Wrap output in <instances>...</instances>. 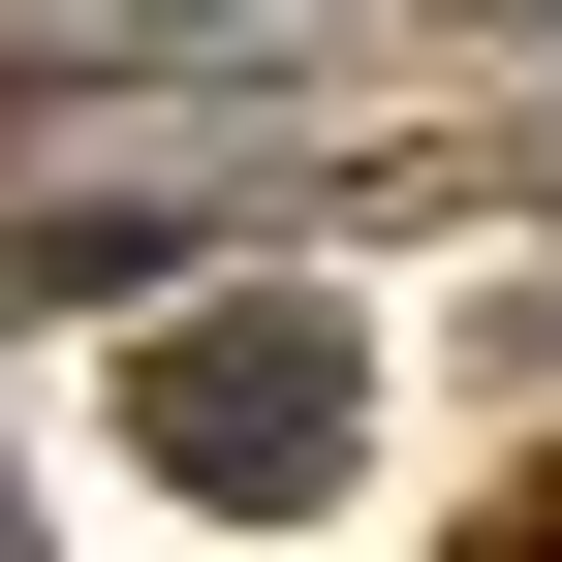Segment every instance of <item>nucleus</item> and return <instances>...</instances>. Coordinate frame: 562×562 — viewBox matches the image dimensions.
<instances>
[{"label":"nucleus","mask_w":562,"mask_h":562,"mask_svg":"<svg viewBox=\"0 0 562 562\" xmlns=\"http://www.w3.org/2000/svg\"><path fill=\"white\" fill-rule=\"evenodd\" d=\"M125 438H157V501H344L375 344H344L313 281H220V313H157V344H125Z\"/></svg>","instance_id":"f257e3e1"},{"label":"nucleus","mask_w":562,"mask_h":562,"mask_svg":"<svg viewBox=\"0 0 562 562\" xmlns=\"http://www.w3.org/2000/svg\"><path fill=\"white\" fill-rule=\"evenodd\" d=\"M0 562H32V501H0Z\"/></svg>","instance_id":"f03ea898"}]
</instances>
